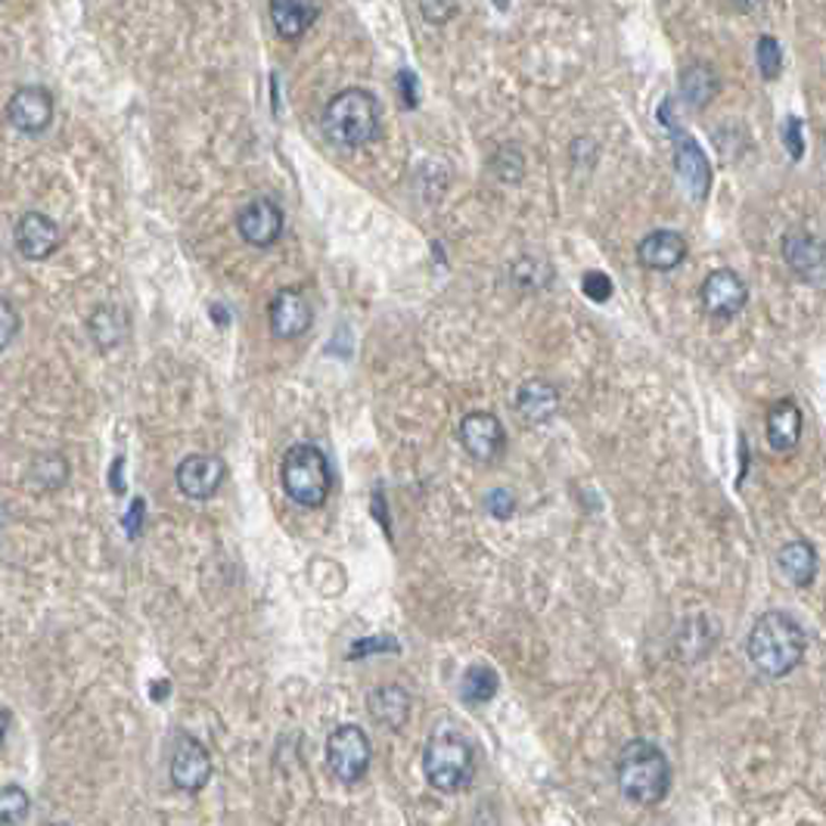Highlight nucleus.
<instances>
[{
  "mask_svg": "<svg viewBox=\"0 0 826 826\" xmlns=\"http://www.w3.org/2000/svg\"><path fill=\"white\" fill-rule=\"evenodd\" d=\"M807 653V634L789 612H765L755 619V625L749 627L746 637V656L755 666L758 674L765 678H787L795 668L802 666Z\"/></svg>",
  "mask_w": 826,
  "mask_h": 826,
  "instance_id": "obj_1",
  "label": "nucleus"
},
{
  "mask_svg": "<svg viewBox=\"0 0 826 826\" xmlns=\"http://www.w3.org/2000/svg\"><path fill=\"white\" fill-rule=\"evenodd\" d=\"M423 774L439 792H460L476 780V743L464 727L442 721L423 749Z\"/></svg>",
  "mask_w": 826,
  "mask_h": 826,
  "instance_id": "obj_2",
  "label": "nucleus"
},
{
  "mask_svg": "<svg viewBox=\"0 0 826 826\" xmlns=\"http://www.w3.org/2000/svg\"><path fill=\"white\" fill-rule=\"evenodd\" d=\"M619 792L634 805H659L671 789V762L653 740H631L615 758Z\"/></svg>",
  "mask_w": 826,
  "mask_h": 826,
  "instance_id": "obj_3",
  "label": "nucleus"
},
{
  "mask_svg": "<svg viewBox=\"0 0 826 826\" xmlns=\"http://www.w3.org/2000/svg\"><path fill=\"white\" fill-rule=\"evenodd\" d=\"M323 134L343 149H361L383 131V106L363 87H345L323 106Z\"/></svg>",
  "mask_w": 826,
  "mask_h": 826,
  "instance_id": "obj_4",
  "label": "nucleus"
},
{
  "mask_svg": "<svg viewBox=\"0 0 826 826\" xmlns=\"http://www.w3.org/2000/svg\"><path fill=\"white\" fill-rule=\"evenodd\" d=\"M280 482L292 504L318 510L326 504V498L333 491V469L318 444L299 442L283 454Z\"/></svg>",
  "mask_w": 826,
  "mask_h": 826,
  "instance_id": "obj_5",
  "label": "nucleus"
},
{
  "mask_svg": "<svg viewBox=\"0 0 826 826\" xmlns=\"http://www.w3.org/2000/svg\"><path fill=\"white\" fill-rule=\"evenodd\" d=\"M326 765L333 770V777L351 787L361 783L367 770L373 765V746L367 730L358 725H339L326 737Z\"/></svg>",
  "mask_w": 826,
  "mask_h": 826,
  "instance_id": "obj_6",
  "label": "nucleus"
},
{
  "mask_svg": "<svg viewBox=\"0 0 826 826\" xmlns=\"http://www.w3.org/2000/svg\"><path fill=\"white\" fill-rule=\"evenodd\" d=\"M699 302H703V311L715 321H730L737 318L749 302V286L746 280L730 271V267H718L711 271L703 286H699Z\"/></svg>",
  "mask_w": 826,
  "mask_h": 826,
  "instance_id": "obj_7",
  "label": "nucleus"
},
{
  "mask_svg": "<svg viewBox=\"0 0 826 826\" xmlns=\"http://www.w3.org/2000/svg\"><path fill=\"white\" fill-rule=\"evenodd\" d=\"M457 439L460 447L472 460L479 464H491L504 454L506 447V432L504 423L491 414V410H472L466 414L460 426H457Z\"/></svg>",
  "mask_w": 826,
  "mask_h": 826,
  "instance_id": "obj_8",
  "label": "nucleus"
},
{
  "mask_svg": "<svg viewBox=\"0 0 826 826\" xmlns=\"http://www.w3.org/2000/svg\"><path fill=\"white\" fill-rule=\"evenodd\" d=\"M168 770H171V783L181 789V792L193 795V792H202V789L208 787V780H212V755H208V749L202 746L196 737L178 733Z\"/></svg>",
  "mask_w": 826,
  "mask_h": 826,
  "instance_id": "obj_9",
  "label": "nucleus"
},
{
  "mask_svg": "<svg viewBox=\"0 0 826 826\" xmlns=\"http://www.w3.org/2000/svg\"><path fill=\"white\" fill-rule=\"evenodd\" d=\"M227 479V464L218 454H190L178 464L175 482L181 488L183 498L190 501H208L222 491Z\"/></svg>",
  "mask_w": 826,
  "mask_h": 826,
  "instance_id": "obj_10",
  "label": "nucleus"
},
{
  "mask_svg": "<svg viewBox=\"0 0 826 826\" xmlns=\"http://www.w3.org/2000/svg\"><path fill=\"white\" fill-rule=\"evenodd\" d=\"M267 323L277 339H299L314 323V308L304 299L302 289L286 286L267 304Z\"/></svg>",
  "mask_w": 826,
  "mask_h": 826,
  "instance_id": "obj_11",
  "label": "nucleus"
},
{
  "mask_svg": "<svg viewBox=\"0 0 826 826\" xmlns=\"http://www.w3.org/2000/svg\"><path fill=\"white\" fill-rule=\"evenodd\" d=\"M7 121L22 134L47 131L53 121V94L40 84H25L7 103Z\"/></svg>",
  "mask_w": 826,
  "mask_h": 826,
  "instance_id": "obj_12",
  "label": "nucleus"
},
{
  "mask_svg": "<svg viewBox=\"0 0 826 826\" xmlns=\"http://www.w3.org/2000/svg\"><path fill=\"white\" fill-rule=\"evenodd\" d=\"M13 242H16V252L22 259L44 262L60 249V224L53 222L50 215H44V212H25L13 227Z\"/></svg>",
  "mask_w": 826,
  "mask_h": 826,
  "instance_id": "obj_13",
  "label": "nucleus"
},
{
  "mask_svg": "<svg viewBox=\"0 0 826 826\" xmlns=\"http://www.w3.org/2000/svg\"><path fill=\"white\" fill-rule=\"evenodd\" d=\"M283 222L286 218H283L280 205L274 200H267V196H259V200L246 202L240 212H237V234L249 246L267 249L283 234Z\"/></svg>",
  "mask_w": 826,
  "mask_h": 826,
  "instance_id": "obj_14",
  "label": "nucleus"
},
{
  "mask_svg": "<svg viewBox=\"0 0 826 826\" xmlns=\"http://www.w3.org/2000/svg\"><path fill=\"white\" fill-rule=\"evenodd\" d=\"M674 168H678V178L686 187V193L696 202L706 200L708 187H711V165H708L703 146L693 141V137H686V134H678Z\"/></svg>",
  "mask_w": 826,
  "mask_h": 826,
  "instance_id": "obj_15",
  "label": "nucleus"
},
{
  "mask_svg": "<svg viewBox=\"0 0 826 826\" xmlns=\"http://www.w3.org/2000/svg\"><path fill=\"white\" fill-rule=\"evenodd\" d=\"M686 259V240L678 230H653L637 246V262L649 271H674Z\"/></svg>",
  "mask_w": 826,
  "mask_h": 826,
  "instance_id": "obj_16",
  "label": "nucleus"
},
{
  "mask_svg": "<svg viewBox=\"0 0 826 826\" xmlns=\"http://www.w3.org/2000/svg\"><path fill=\"white\" fill-rule=\"evenodd\" d=\"M367 711L376 725L388 730H402L410 718V693L402 684H383L370 690L367 696Z\"/></svg>",
  "mask_w": 826,
  "mask_h": 826,
  "instance_id": "obj_17",
  "label": "nucleus"
},
{
  "mask_svg": "<svg viewBox=\"0 0 826 826\" xmlns=\"http://www.w3.org/2000/svg\"><path fill=\"white\" fill-rule=\"evenodd\" d=\"M267 13H271V22H274V32L283 40H299L318 22L323 7L321 3H302V0H274L267 7Z\"/></svg>",
  "mask_w": 826,
  "mask_h": 826,
  "instance_id": "obj_18",
  "label": "nucleus"
},
{
  "mask_svg": "<svg viewBox=\"0 0 826 826\" xmlns=\"http://www.w3.org/2000/svg\"><path fill=\"white\" fill-rule=\"evenodd\" d=\"M765 432L774 451L789 454L799 444V439H802V410H799V404L792 402V398H783V402L774 404L770 414H767Z\"/></svg>",
  "mask_w": 826,
  "mask_h": 826,
  "instance_id": "obj_19",
  "label": "nucleus"
},
{
  "mask_svg": "<svg viewBox=\"0 0 826 826\" xmlns=\"http://www.w3.org/2000/svg\"><path fill=\"white\" fill-rule=\"evenodd\" d=\"M87 333H91V339H94L97 348L112 351V348H119V345L128 339V333H131V318H128V311L119 308V304H100V308H94L91 318H87Z\"/></svg>",
  "mask_w": 826,
  "mask_h": 826,
  "instance_id": "obj_20",
  "label": "nucleus"
},
{
  "mask_svg": "<svg viewBox=\"0 0 826 826\" xmlns=\"http://www.w3.org/2000/svg\"><path fill=\"white\" fill-rule=\"evenodd\" d=\"M560 407V392L547 380H528L516 395V410L528 423H547Z\"/></svg>",
  "mask_w": 826,
  "mask_h": 826,
  "instance_id": "obj_21",
  "label": "nucleus"
},
{
  "mask_svg": "<svg viewBox=\"0 0 826 826\" xmlns=\"http://www.w3.org/2000/svg\"><path fill=\"white\" fill-rule=\"evenodd\" d=\"M783 259L805 280H821L824 271V246L807 234H789L783 240Z\"/></svg>",
  "mask_w": 826,
  "mask_h": 826,
  "instance_id": "obj_22",
  "label": "nucleus"
},
{
  "mask_svg": "<svg viewBox=\"0 0 826 826\" xmlns=\"http://www.w3.org/2000/svg\"><path fill=\"white\" fill-rule=\"evenodd\" d=\"M780 572L787 575L795 587H807L817 575V550L807 541H789L787 547H780L777 553Z\"/></svg>",
  "mask_w": 826,
  "mask_h": 826,
  "instance_id": "obj_23",
  "label": "nucleus"
},
{
  "mask_svg": "<svg viewBox=\"0 0 826 826\" xmlns=\"http://www.w3.org/2000/svg\"><path fill=\"white\" fill-rule=\"evenodd\" d=\"M721 81L711 72V65H703V62H693L681 72V97H684L686 106L693 109H703L706 103H711V97L718 94Z\"/></svg>",
  "mask_w": 826,
  "mask_h": 826,
  "instance_id": "obj_24",
  "label": "nucleus"
},
{
  "mask_svg": "<svg viewBox=\"0 0 826 826\" xmlns=\"http://www.w3.org/2000/svg\"><path fill=\"white\" fill-rule=\"evenodd\" d=\"M501 678L491 666H469L460 678V699L464 706H484L498 696Z\"/></svg>",
  "mask_w": 826,
  "mask_h": 826,
  "instance_id": "obj_25",
  "label": "nucleus"
},
{
  "mask_svg": "<svg viewBox=\"0 0 826 826\" xmlns=\"http://www.w3.org/2000/svg\"><path fill=\"white\" fill-rule=\"evenodd\" d=\"M28 479L38 491H57L62 484L69 482V460L57 454V451H47V454H38L32 466H28Z\"/></svg>",
  "mask_w": 826,
  "mask_h": 826,
  "instance_id": "obj_26",
  "label": "nucleus"
},
{
  "mask_svg": "<svg viewBox=\"0 0 826 826\" xmlns=\"http://www.w3.org/2000/svg\"><path fill=\"white\" fill-rule=\"evenodd\" d=\"M28 811H32V799L25 789L16 783L0 787V826H22Z\"/></svg>",
  "mask_w": 826,
  "mask_h": 826,
  "instance_id": "obj_27",
  "label": "nucleus"
},
{
  "mask_svg": "<svg viewBox=\"0 0 826 826\" xmlns=\"http://www.w3.org/2000/svg\"><path fill=\"white\" fill-rule=\"evenodd\" d=\"M755 62H758V72L765 75V81L780 79L783 72V50H780V40L774 35H762L758 44H755Z\"/></svg>",
  "mask_w": 826,
  "mask_h": 826,
  "instance_id": "obj_28",
  "label": "nucleus"
},
{
  "mask_svg": "<svg viewBox=\"0 0 826 826\" xmlns=\"http://www.w3.org/2000/svg\"><path fill=\"white\" fill-rule=\"evenodd\" d=\"M20 311L7 299H0V351H7L13 345V339L20 336Z\"/></svg>",
  "mask_w": 826,
  "mask_h": 826,
  "instance_id": "obj_29",
  "label": "nucleus"
},
{
  "mask_svg": "<svg viewBox=\"0 0 826 826\" xmlns=\"http://www.w3.org/2000/svg\"><path fill=\"white\" fill-rule=\"evenodd\" d=\"M780 137H783V143H787L789 159L799 161L802 156H805V134H802V119L789 116V119L780 124Z\"/></svg>",
  "mask_w": 826,
  "mask_h": 826,
  "instance_id": "obj_30",
  "label": "nucleus"
},
{
  "mask_svg": "<svg viewBox=\"0 0 826 826\" xmlns=\"http://www.w3.org/2000/svg\"><path fill=\"white\" fill-rule=\"evenodd\" d=\"M582 289H585V296L590 302H609L612 299V292H615V286L612 280L600 274V271H587L585 277H582Z\"/></svg>",
  "mask_w": 826,
  "mask_h": 826,
  "instance_id": "obj_31",
  "label": "nucleus"
},
{
  "mask_svg": "<svg viewBox=\"0 0 826 826\" xmlns=\"http://www.w3.org/2000/svg\"><path fill=\"white\" fill-rule=\"evenodd\" d=\"M484 510H488L494 519H510V516L516 513V498H513V491H504V488L488 491V498H484Z\"/></svg>",
  "mask_w": 826,
  "mask_h": 826,
  "instance_id": "obj_32",
  "label": "nucleus"
},
{
  "mask_svg": "<svg viewBox=\"0 0 826 826\" xmlns=\"http://www.w3.org/2000/svg\"><path fill=\"white\" fill-rule=\"evenodd\" d=\"M370 653H398V641L395 637H367V641H358L351 646L348 659H363Z\"/></svg>",
  "mask_w": 826,
  "mask_h": 826,
  "instance_id": "obj_33",
  "label": "nucleus"
},
{
  "mask_svg": "<svg viewBox=\"0 0 826 826\" xmlns=\"http://www.w3.org/2000/svg\"><path fill=\"white\" fill-rule=\"evenodd\" d=\"M398 94H402V103L407 109H414L420 103V84H417V72L410 69H402L398 72Z\"/></svg>",
  "mask_w": 826,
  "mask_h": 826,
  "instance_id": "obj_34",
  "label": "nucleus"
},
{
  "mask_svg": "<svg viewBox=\"0 0 826 826\" xmlns=\"http://www.w3.org/2000/svg\"><path fill=\"white\" fill-rule=\"evenodd\" d=\"M420 13H423L429 22L444 25V22H451L460 13V7H457V3H420Z\"/></svg>",
  "mask_w": 826,
  "mask_h": 826,
  "instance_id": "obj_35",
  "label": "nucleus"
},
{
  "mask_svg": "<svg viewBox=\"0 0 826 826\" xmlns=\"http://www.w3.org/2000/svg\"><path fill=\"white\" fill-rule=\"evenodd\" d=\"M711 625H715L711 619H706V615H696L693 622H686L684 631H686V634H690V631H706V627H711ZM711 641H715V637H706V641H703V637H693V646H696V653H693V656L699 659L703 653H708V646H711Z\"/></svg>",
  "mask_w": 826,
  "mask_h": 826,
  "instance_id": "obj_36",
  "label": "nucleus"
},
{
  "mask_svg": "<svg viewBox=\"0 0 826 826\" xmlns=\"http://www.w3.org/2000/svg\"><path fill=\"white\" fill-rule=\"evenodd\" d=\"M141 523H143V501H134V504H131V513L124 516V531H128L131 538H137V535H141Z\"/></svg>",
  "mask_w": 826,
  "mask_h": 826,
  "instance_id": "obj_37",
  "label": "nucleus"
},
{
  "mask_svg": "<svg viewBox=\"0 0 826 826\" xmlns=\"http://www.w3.org/2000/svg\"><path fill=\"white\" fill-rule=\"evenodd\" d=\"M165 693H168V684H165V681H161V684H153V699H156V703L165 699Z\"/></svg>",
  "mask_w": 826,
  "mask_h": 826,
  "instance_id": "obj_38",
  "label": "nucleus"
},
{
  "mask_svg": "<svg viewBox=\"0 0 826 826\" xmlns=\"http://www.w3.org/2000/svg\"><path fill=\"white\" fill-rule=\"evenodd\" d=\"M3 737H7V711H0V743H3Z\"/></svg>",
  "mask_w": 826,
  "mask_h": 826,
  "instance_id": "obj_39",
  "label": "nucleus"
},
{
  "mask_svg": "<svg viewBox=\"0 0 826 826\" xmlns=\"http://www.w3.org/2000/svg\"><path fill=\"white\" fill-rule=\"evenodd\" d=\"M53 826H69V824H53Z\"/></svg>",
  "mask_w": 826,
  "mask_h": 826,
  "instance_id": "obj_40",
  "label": "nucleus"
}]
</instances>
